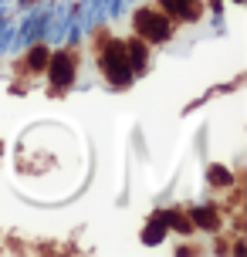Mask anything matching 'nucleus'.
<instances>
[{"instance_id": "nucleus-5", "label": "nucleus", "mask_w": 247, "mask_h": 257, "mask_svg": "<svg viewBox=\"0 0 247 257\" xmlns=\"http://www.w3.org/2000/svg\"><path fill=\"white\" fill-rule=\"evenodd\" d=\"M176 7H180V21H196L200 17V0H176Z\"/></svg>"}, {"instance_id": "nucleus-6", "label": "nucleus", "mask_w": 247, "mask_h": 257, "mask_svg": "<svg viewBox=\"0 0 247 257\" xmlns=\"http://www.w3.org/2000/svg\"><path fill=\"white\" fill-rule=\"evenodd\" d=\"M193 220L200 223V227H210V230L217 227V217H213V210H196V213H193Z\"/></svg>"}, {"instance_id": "nucleus-4", "label": "nucleus", "mask_w": 247, "mask_h": 257, "mask_svg": "<svg viewBox=\"0 0 247 257\" xmlns=\"http://www.w3.org/2000/svg\"><path fill=\"white\" fill-rule=\"evenodd\" d=\"M126 58H129V68H132V71H143V68H146V61H149L146 41H143V38H132V41H126Z\"/></svg>"}, {"instance_id": "nucleus-2", "label": "nucleus", "mask_w": 247, "mask_h": 257, "mask_svg": "<svg viewBox=\"0 0 247 257\" xmlns=\"http://www.w3.org/2000/svg\"><path fill=\"white\" fill-rule=\"evenodd\" d=\"M102 71H105V78H108V81H115V85H129L132 68H129L126 44H122V41H112V44L102 51Z\"/></svg>"}, {"instance_id": "nucleus-3", "label": "nucleus", "mask_w": 247, "mask_h": 257, "mask_svg": "<svg viewBox=\"0 0 247 257\" xmlns=\"http://www.w3.org/2000/svg\"><path fill=\"white\" fill-rule=\"evenodd\" d=\"M71 78H75V54L71 51H58L51 58V81L58 85V88H65Z\"/></svg>"}, {"instance_id": "nucleus-1", "label": "nucleus", "mask_w": 247, "mask_h": 257, "mask_svg": "<svg viewBox=\"0 0 247 257\" xmlns=\"http://www.w3.org/2000/svg\"><path fill=\"white\" fill-rule=\"evenodd\" d=\"M136 34L143 41L159 44V41H166L173 34V27H169V17L159 7H143V11L136 14Z\"/></svg>"}, {"instance_id": "nucleus-7", "label": "nucleus", "mask_w": 247, "mask_h": 257, "mask_svg": "<svg viewBox=\"0 0 247 257\" xmlns=\"http://www.w3.org/2000/svg\"><path fill=\"white\" fill-rule=\"evenodd\" d=\"M48 64V51L44 48H34V54H31V68H44Z\"/></svg>"}]
</instances>
